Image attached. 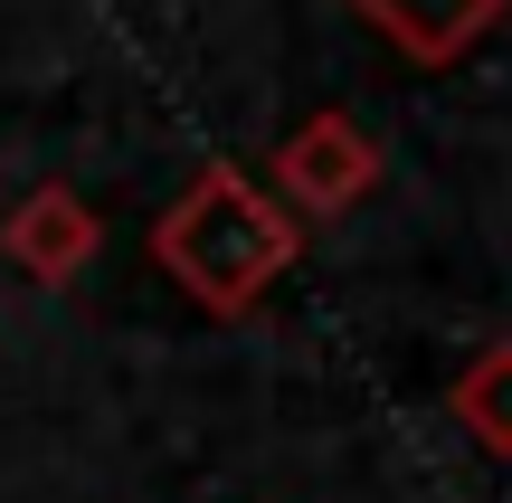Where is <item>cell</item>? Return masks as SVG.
<instances>
[{"label":"cell","instance_id":"6da1fadb","mask_svg":"<svg viewBox=\"0 0 512 503\" xmlns=\"http://www.w3.org/2000/svg\"><path fill=\"white\" fill-rule=\"evenodd\" d=\"M370 10H380L389 29H408V38H418V48H446V38H456L465 19L484 10V0H370Z\"/></svg>","mask_w":512,"mask_h":503}]
</instances>
